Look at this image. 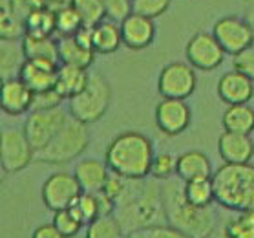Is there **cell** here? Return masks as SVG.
<instances>
[{"instance_id": "cell-24", "label": "cell", "mask_w": 254, "mask_h": 238, "mask_svg": "<svg viewBox=\"0 0 254 238\" xmlns=\"http://www.w3.org/2000/svg\"><path fill=\"white\" fill-rule=\"evenodd\" d=\"M221 125L229 132L253 134L254 132V108L249 103L243 105H227Z\"/></svg>"}, {"instance_id": "cell-44", "label": "cell", "mask_w": 254, "mask_h": 238, "mask_svg": "<svg viewBox=\"0 0 254 238\" xmlns=\"http://www.w3.org/2000/svg\"><path fill=\"white\" fill-rule=\"evenodd\" d=\"M31 238H64V235L53 226L52 222V224H41L39 227H35Z\"/></svg>"}, {"instance_id": "cell-11", "label": "cell", "mask_w": 254, "mask_h": 238, "mask_svg": "<svg viewBox=\"0 0 254 238\" xmlns=\"http://www.w3.org/2000/svg\"><path fill=\"white\" fill-rule=\"evenodd\" d=\"M35 159V149L29 143L28 136L20 128H4L2 130V151L0 165L7 174L20 172Z\"/></svg>"}, {"instance_id": "cell-6", "label": "cell", "mask_w": 254, "mask_h": 238, "mask_svg": "<svg viewBox=\"0 0 254 238\" xmlns=\"http://www.w3.org/2000/svg\"><path fill=\"white\" fill-rule=\"evenodd\" d=\"M112 103V86L101 74L90 72L84 90L68 99V112L71 117L92 125L108 112Z\"/></svg>"}, {"instance_id": "cell-26", "label": "cell", "mask_w": 254, "mask_h": 238, "mask_svg": "<svg viewBox=\"0 0 254 238\" xmlns=\"http://www.w3.org/2000/svg\"><path fill=\"white\" fill-rule=\"evenodd\" d=\"M22 48L26 59H39L61 64L59 59V41L53 37H35L26 35L22 39Z\"/></svg>"}, {"instance_id": "cell-17", "label": "cell", "mask_w": 254, "mask_h": 238, "mask_svg": "<svg viewBox=\"0 0 254 238\" xmlns=\"http://www.w3.org/2000/svg\"><path fill=\"white\" fill-rule=\"evenodd\" d=\"M59 66H61V64L50 63V61L26 59V63L22 64V68L18 72V77H20L35 93L44 92V90L55 88Z\"/></svg>"}, {"instance_id": "cell-12", "label": "cell", "mask_w": 254, "mask_h": 238, "mask_svg": "<svg viewBox=\"0 0 254 238\" xmlns=\"http://www.w3.org/2000/svg\"><path fill=\"white\" fill-rule=\"evenodd\" d=\"M185 57L187 63L192 64L196 70L212 72L225 63L227 52L223 50L220 41L214 37V33L199 31L187 42Z\"/></svg>"}, {"instance_id": "cell-35", "label": "cell", "mask_w": 254, "mask_h": 238, "mask_svg": "<svg viewBox=\"0 0 254 238\" xmlns=\"http://www.w3.org/2000/svg\"><path fill=\"white\" fill-rule=\"evenodd\" d=\"M178 174V158L170 152H159L152 161L150 176L157 181L172 180V176Z\"/></svg>"}, {"instance_id": "cell-40", "label": "cell", "mask_w": 254, "mask_h": 238, "mask_svg": "<svg viewBox=\"0 0 254 238\" xmlns=\"http://www.w3.org/2000/svg\"><path fill=\"white\" fill-rule=\"evenodd\" d=\"M9 9H11L18 18H22L24 22L33 15L37 9H41L44 4L42 0H6Z\"/></svg>"}, {"instance_id": "cell-28", "label": "cell", "mask_w": 254, "mask_h": 238, "mask_svg": "<svg viewBox=\"0 0 254 238\" xmlns=\"http://www.w3.org/2000/svg\"><path fill=\"white\" fill-rule=\"evenodd\" d=\"M183 192H185L187 200L197 207H210L216 202L212 178H197V180L185 181Z\"/></svg>"}, {"instance_id": "cell-3", "label": "cell", "mask_w": 254, "mask_h": 238, "mask_svg": "<svg viewBox=\"0 0 254 238\" xmlns=\"http://www.w3.org/2000/svg\"><path fill=\"white\" fill-rule=\"evenodd\" d=\"M183 185H185V181L181 183V180H167V183L163 185L167 224L189 235L190 238H208L216 229V224H218L216 211L212 209V205L210 207L192 205L185 198Z\"/></svg>"}, {"instance_id": "cell-25", "label": "cell", "mask_w": 254, "mask_h": 238, "mask_svg": "<svg viewBox=\"0 0 254 238\" xmlns=\"http://www.w3.org/2000/svg\"><path fill=\"white\" fill-rule=\"evenodd\" d=\"M26 63L22 41H2L0 42V74L2 81L18 77V72Z\"/></svg>"}, {"instance_id": "cell-31", "label": "cell", "mask_w": 254, "mask_h": 238, "mask_svg": "<svg viewBox=\"0 0 254 238\" xmlns=\"http://www.w3.org/2000/svg\"><path fill=\"white\" fill-rule=\"evenodd\" d=\"M71 6L77 9L82 26L86 28H93L99 22H103L104 18H108L103 0H71Z\"/></svg>"}, {"instance_id": "cell-43", "label": "cell", "mask_w": 254, "mask_h": 238, "mask_svg": "<svg viewBox=\"0 0 254 238\" xmlns=\"http://www.w3.org/2000/svg\"><path fill=\"white\" fill-rule=\"evenodd\" d=\"M97 194V202H99V213L101 216H110V215H116V209H117V203L116 200H112L108 194L104 191L101 192H95Z\"/></svg>"}, {"instance_id": "cell-21", "label": "cell", "mask_w": 254, "mask_h": 238, "mask_svg": "<svg viewBox=\"0 0 254 238\" xmlns=\"http://www.w3.org/2000/svg\"><path fill=\"white\" fill-rule=\"evenodd\" d=\"M212 161L201 151H187L178 156V178L181 181H190L197 178H212Z\"/></svg>"}, {"instance_id": "cell-2", "label": "cell", "mask_w": 254, "mask_h": 238, "mask_svg": "<svg viewBox=\"0 0 254 238\" xmlns=\"http://www.w3.org/2000/svg\"><path fill=\"white\" fill-rule=\"evenodd\" d=\"M156 158L154 141L137 130L117 134L108 143L104 161L114 174L128 180H144L150 176L152 161Z\"/></svg>"}, {"instance_id": "cell-42", "label": "cell", "mask_w": 254, "mask_h": 238, "mask_svg": "<svg viewBox=\"0 0 254 238\" xmlns=\"http://www.w3.org/2000/svg\"><path fill=\"white\" fill-rule=\"evenodd\" d=\"M234 70L242 72L251 79H254V46L234 55Z\"/></svg>"}, {"instance_id": "cell-14", "label": "cell", "mask_w": 254, "mask_h": 238, "mask_svg": "<svg viewBox=\"0 0 254 238\" xmlns=\"http://www.w3.org/2000/svg\"><path fill=\"white\" fill-rule=\"evenodd\" d=\"M35 92L20 79L13 77L2 81L0 88V108L7 116H22L33 108Z\"/></svg>"}, {"instance_id": "cell-9", "label": "cell", "mask_w": 254, "mask_h": 238, "mask_svg": "<svg viewBox=\"0 0 254 238\" xmlns=\"http://www.w3.org/2000/svg\"><path fill=\"white\" fill-rule=\"evenodd\" d=\"M82 192L84 191L73 172L59 170V172H53L50 178H46L41 196L48 209L55 213V211L69 209Z\"/></svg>"}, {"instance_id": "cell-1", "label": "cell", "mask_w": 254, "mask_h": 238, "mask_svg": "<svg viewBox=\"0 0 254 238\" xmlns=\"http://www.w3.org/2000/svg\"><path fill=\"white\" fill-rule=\"evenodd\" d=\"M116 218L121 222L127 235L148 227L167 224V211L163 200V185L152 181L128 180L127 191L117 202Z\"/></svg>"}, {"instance_id": "cell-37", "label": "cell", "mask_w": 254, "mask_h": 238, "mask_svg": "<svg viewBox=\"0 0 254 238\" xmlns=\"http://www.w3.org/2000/svg\"><path fill=\"white\" fill-rule=\"evenodd\" d=\"M170 2L172 0H132V11L148 18H157L170 7Z\"/></svg>"}, {"instance_id": "cell-18", "label": "cell", "mask_w": 254, "mask_h": 238, "mask_svg": "<svg viewBox=\"0 0 254 238\" xmlns=\"http://www.w3.org/2000/svg\"><path fill=\"white\" fill-rule=\"evenodd\" d=\"M218 152L223 163H251L254 158V140L251 134L225 130L218 138Z\"/></svg>"}, {"instance_id": "cell-46", "label": "cell", "mask_w": 254, "mask_h": 238, "mask_svg": "<svg viewBox=\"0 0 254 238\" xmlns=\"http://www.w3.org/2000/svg\"><path fill=\"white\" fill-rule=\"evenodd\" d=\"M251 24H253V28H254V13H253V17H251Z\"/></svg>"}, {"instance_id": "cell-39", "label": "cell", "mask_w": 254, "mask_h": 238, "mask_svg": "<svg viewBox=\"0 0 254 238\" xmlns=\"http://www.w3.org/2000/svg\"><path fill=\"white\" fill-rule=\"evenodd\" d=\"M66 101L64 95L57 88H50L44 92H37L33 97V108L31 110H50V108H59Z\"/></svg>"}, {"instance_id": "cell-22", "label": "cell", "mask_w": 254, "mask_h": 238, "mask_svg": "<svg viewBox=\"0 0 254 238\" xmlns=\"http://www.w3.org/2000/svg\"><path fill=\"white\" fill-rule=\"evenodd\" d=\"M59 59L61 64H73L81 68H90L95 63V50L82 44L75 35L59 37Z\"/></svg>"}, {"instance_id": "cell-20", "label": "cell", "mask_w": 254, "mask_h": 238, "mask_svg": "<svg viewBox=\"0 0 254 238\" xmlns=\"http://www.w3.org/2000/svg\"><path fill=\"white\" fill-rule=\"evenodd\" d=\"M123 44L121 22L114 18H104L103 22L92 28V46L99 55L116 53Z\"/></svg>"}, {"instance_id": "cell-29", "label": "cell", "mask_w": 254, "mask_h": 238, "mask_svg": "<svg viewBox=\"0 0 254 238\" xmlns=\"http://www.w3.org/2000/svg\"><path fill=\"white\" fill-rule=\"evenodd\" d=\"M26 37V22L9 9L6 0L0 7V39L2 41H22Z\"/></svg>"}, {"instance_id": "cell-30", "label": "cell", "mask_w": 254, "mask_h": 238, "mask_svg": "<svg viewBox=\"0 0 254 238\" xmlns=\"http://www.w3.org/2000/svg\"><path fill=\"white\" fill-rule=\"evenodd\" d=\"M84 238H127V233L123 229L121 222L116 218V215H110L99 216L97 220L88 224Z\"/></svg>"}, {"instance_id": "cell-16", "label": "cell", "mask_w": 254, "mask_h": 238, "mask_svg": "<svg viewBox=\"0 0 254 238\" xmlns=\"http://www.w3.org/2000/svg\"><path fill=\"white\" fill-rule=\"evenodd\" d=\"M123 44L130 50H144L156 39V24L154 18H148L139 13H130L121 22Z\"/></svg>"}, {"instance_id": "cell-27", "label": "cell", "mask_w": 254, "mask_h": 238, "mask_svg": "<svg viewBox=\"0 0 254 238\" xmlns=\"http://www.w3.org/2000/svg\"><path fill=\"white\" fill-rule=\"evenodd\" d=\"M55 33H57V20H55V9L52 7L42 6L26 20V35L53 37Z\"/></svg>"}, {"instance_id": "cell-41", "label": "cell", "mask_w": 254, "mask_h": 238, "mask_svg": "<svg viewBox=\"0 0 254 238\" xmlns=\"http://www.w3.org/2000/svg\"><path fill=\"white\" fill-rule=\"evenodd\" d=\"M108 18L123 22L132 13V0H103Z\"/></svg>"}, {"instance_id": "cell-36", "label": "cell", "mask_w": 254, "mask_h": 238, "mask_svg": "<svg viewBox=\"0 0 254 238\" xmlns=\"http://www.w3.org/2000/svg\"><path fill=\"white\" fill-rule=\"evenodd\" d=\"M53 226L57 227L59 231L63 233L64 238H73L79 235V231H81L82 224L79 220H77L75 216L71 215V211L69 209H63V211H55L53 213Z\"/></svg>"}, {"instance_id": "cell-45", "label": "cell", "mask_w": 254, "mask_h": 238, "mask_svg": "<svg viewBox=\"0 0 254 238\" xmlns=\"http://www.w3.org/2000/svg\"><path fill=\"white\" fill-rule=\"evenodd\" d=\"M42 4L46 7H52V9H63V7L69 6L71 4V0H42Z\"/></svg>"}, {"instance_id": "cell-33", "label": "cell", "mask_w": 254, "mask_h": 238, "mask_svg": "<svg viewBox=\"0 0 254 238\" xmlns=\"http://www.w3.org/2000/svg\"><path fill=\"white\" fill-rule=\"evenodd\" d=\"M223 233L227 238H254V209L242 211L229 218Z\"/></svg>"}, {"instance_id": "cell-4", "label": "cell", "mask_w": 254, "mask_h": 238, "mask_svg": "<svg viewBox=\"0 0 254 238\" xmlns=\"http://www.w3.org/2000/svg\"><path fill=\"white\" fill-rule=\"evenodd\" d=\"M214 198L223 209H254V163H223L212 174Z\"/></svg>"}, {"instance_id": "cell-34", "label": "cell", "mask_w": 254, "mask_h": 238, "mask_svg": "<svg viewBox=\"0 0 254 238\" xmlns=\"http://www.w3.org/2000/svg\"><path fill=\"white\" fill-rule=\"evenodd\" d=\"M55 20H57V35L59 37H71L77 35L79 29L82 28V20L79 17L77 9L71 4L63 9L55 11Z\"/></svg>"}, {"instance_id": "cell-13", "label": "cell", "mask_w": 254, "mask_h": 238, "mask_svg": "<svg viewBox=\"0 0 254 238\" xmlns=\"http://www.w3.org/2000/svg\"><path fill=\"white\" fill-rule=\"evenodd\" d=\"M154 121L165 136H179L190 127L192 112L185 99L163 97L156 106Z\"/></svg>"}, {"instance_id": "cell-32", "label": "cell", "mask_w": 254, "mask_h": 238, "mask_svg": "<svg viewBox=\"0 0 254 238\" xmlns=\"http://www.w3.org/2000/svg\"><path fill=\"white\" fill-rule=\"evenodd\" d=\"M69 211H71V215L75 216L82 226L92 224L93 220H97L99 216H101L97 194L95 192H82L81 196L75 200V203L69 207Z\"/></svg>"}, {"instance_id": "cell-5", "label": "cell", "mask_w": 254, "mask_h": 238, "mask_svg": "<svg viewBox=\"0 0 254 238\" xmlns=\"http://www.w3.org/2000/svg\"><path fill=\"white\" fill-rule=\"evenodd\" d=\"M90 145V130L86 123L69 116L57 136L44 149L35 152V161L48 165H66L73 161L86 151Z\"/></svg>"}, {"instance_id": "cell-19", "label": "cell", "mask_w": 254, "mask_h": 238, "mask_svg": "<svg viewBox=\"0 0 254 238\" xmlns=\"http://www.w3.org/2000/svg\"><path fill=\"white\" fill-rule=\"evenodd\" d=\"M73 174L84 192H101L110 178L112 170L108 168L106 161H101L95 158H84L75 163Z\"/></svg>"}, {"instance_id": "cell-10", "label": "cell", "mask_w": 254, "mask_h": 238, "mask_svg": "<svg viewBox=\"0 0 254 238\" xmlns=\"http://www.w3.org/2000/svg\"><path fill=\"white\" fill-rule=\"evenodd\" d=\"M214 37L220 41L227 55H238L254 46V28L251 20L236 15L221 17L212 28Z\"/></svg>"}, {"instance_id": "cell-38", "label": "cell", "mask_w": 254, "mask_h": 238, "mask_svg": "<svg viewBox=\"0 0 254 238\" xmlns=\"http://www.w3.org/2000/svg\"><path fill=\"white\" fill-rule=\"evenodd\" d=\"M127 238H190L189 235L181 233L179 229L172 227L170 224H161V226H154L143 231H135L127 235Z\"/></svg>"}, {"instance_id": "cell-8", "label": "cell", "mask_w": 254, "mask_h": 238, "mask_svg": "<svg viewBox=\"0 0 254 238\" xmlns=\"http://www.w3.org/2000/svg\"><path fill=\"white\" fill-rule=\"evenodd\" d=\"M197 76L196 68L189 63L174 61L165 64L157 77V92L161 97L189 99L196 92Z\"/></svg>"}, {"instance_id": "cell-23", "label": "cell", "mask_w": 254, "mask_h": 238, "mask_svg": "<svg viewBox=\"0 0 254 238\" xmlns=\"http://www.w3.org/2000/svg\"><path fill=\"white\" fill-rule=\"evenodd\" d=\"M90 77V72L81 66H73V64H61L57 70V82L55 88L63 93L64 99L68 101L73 95L84 90Z\"/></svg>"}, {"instance_id": "cell-7", "label": "cell", "mask_w": 254, "mask_h": 238, "mask_svg": "<svg viewBox=\"0 0 254 238\" xmlns=\"http://www.w3.org/2000/svg\"><path fill=\"white\" fill-rule=\"evenodd\" d=\"M68 119L69 112L64 110L63 106L50 110H31L24 121L22 130L37 152L44 149L57 136V132L66 125Z\"/></svg>"}, {"instance_id": "cell-15", "label": "cell", "mask_w": 254, "mask_h": 238, "mask_svg": "<svg viewBox=\"0 0 254 238\" xmlns=\"http://www.w3.org/2000/svg\"><path fill=\"white\" fill-rule=\"evenodd\" d=\"M218 95L225 105H243L254 97V79L238 70L225 72L218 81Z\"/></svg>"}]
</instances>
